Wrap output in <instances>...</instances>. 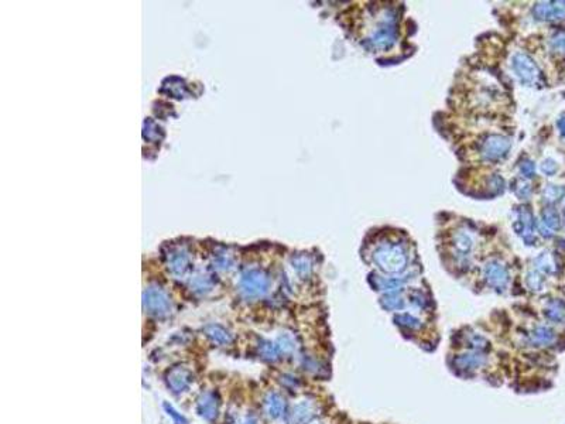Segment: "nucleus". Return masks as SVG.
Wrapping results in <instances>:
<instances>
[{
    "label": "nucleus",
    "instance_id": "nucleus-1",
    "mask_svg": "<svg viewBox=\"0 0 565 424\" xmlns=\"http://www.w3.org/2000/svg\"><path fill=\"white\" fill-rule=\"evenodd\" d=\"M376 265L384 273H400L406 269L407 256L399 245H383L375 252Z\"/></svg>",
    "mask_w": 565,
    "mask_h": 424
},
{
    "label": "nucleus",
    "instance_id": "nucleus-2",
    "mask_svg": "<svg viewBox=\"0 0 565 424\" xmlns=\"http://www.w3.org/2000/svg\"><path fill=\"white\" fill-rule=\"evenodd\" d=\"M513 66H514V71L521 78V81L533 84V82L539 80L540 69L534 64V61L526 54H517L513 58Z\"/></svg>",
    "mask_w": 565,
    "mask_h": 424
},
{
    "label": "nucleus",
    "instance_id": "nucleus-3",
    "mask_svg": "<svg viewBox=\"0 0 565 424\" xmlns=\"http://www.w3.org/2000/svg\"><path fill=\"white\" fill-rule=\"evenodd\" d=\"M483 276H485V280L487 281V285L492 286L495 289H498V290L505 289L507 283H509V272H507V269L502 263L496 262V260L489 262L485 266Z\"/></svg>",
    "mask_w": 565,
    "mask_h": 424
},
{
    "label": "nucleus",
    "instance_id": "nucleus-4",
    "mask_svg": "<svg viewBox=\"0 0 565 424\" xmlns=\"http://www.w3.org/2000/svg\"><path fill=\"white\" fill-rule=\"evenodd\" d=\"M486 364V357L485 354L478 351H468L465 354H461L456 358L453 359V365L458 371L472 372L482 368Z\"/></svg>",
    "mask_w": 565,
    "mask_h": 424
},
{
    "label": "nucleus",
    "instance_id": "nucleus-5",
    "mask_svg": "<svg viewBox=\"0 0 565 424\" xmlns=\"http://www.w3.org/2000/svg\"><path fill=\"white\" fill-rule=\"evenodd\" d=\"M316 406L311 400H302L290 411L289 424H308L312 418L315 417Z\"/></svg>",
    "mask_w": 565,
    "mask_h": 424
},
{
    "label": "nucleus",
    "instance_id": "nucleus-6",
    "mask_svg": "<svg viewBox=\"0 0 565 424\" xmlns=\"http://www.w3.org/2000/svg\"><path fill=\"white\" fill-rule=\"evenodd\" d=\"M534 14L540 20H559L565 16V2H547L534 7Z\"/></svg>",
    "mask_w": 565,
    "mask_h": 424
},
{
    "label": "nucleus",
    "instance_id": "nucleus-7",
    "mask_svg": "<svg viewBox=\"0 0 565 424\" xmlns=\"http://www.w3.org/2000/svg\"><path fill=\"white\" fill-rule=\"evenodd\" d=\"M191 380H192L191 372L183 368V366L172 368L167 375V383L171 387V391L175 392V393L184 392L190 386Z\"/></svg>",
    "mask_w": 565,
    "mask_h": 424
},
{
    "label": "nucleus",
    "instance_id": "nucleus-8",
    "mask_svg": "<svg viewBox=\"0 0 565 424\" xmlns=\"http://www.w3.org/2000/svg\"><path fill=\"white\" fill-rule=\"evenodd\" d=\"M198 413L205 418V420H214L218 416V409H219V402L218 396L212 392H205L198 399L197 404Z\"/></svg>",
    "mask_w": 565,
    "mask_h": 424
},
{
    "label": "nucleus",
    "instance_id": "nucleus-9",
    "mask_svg": "<svg viewBox=\"0 0 565 424\" xmlns=\"http://www.w3.org/2000/svg\"><path fill=\"white\" fill-rule=\"evenodd\" d=\"M145 304L149 311L153 312V314H157V315H164L168 312V308H170L167 297L163 293L156 292V290H151V292L147 293Z\"/></svg>",
    "mask_w": 565,
    "mask_h": 424
},
{
    "label": "nucleus",
    "instance_id": "nucleus-10",
    "mask_svg": "<svg viewBox=\"0 0 565 424\" xmlns=\"http://www.w3.org/2000/svg\"><path fill=\"white\" fill-rule=\"evenodd\" d=\"M528 339H530V344H532L533 346L543 348V346H550V345L554 344L555 339H557V335H555V332L552 331L550 327L539 325V327H536V328L530 332Z\"/></svg>",
    "mask_w": 565,
    "mask_h": 424
},
{
    "label": "nucleus",
    "instance_id": "nucleus-11",
    "mask_svg": "<svg viewBox=\"0 0 565 424\" xmlns=\"http://www.w3.org/2000/svg\"><path fill=\"white\" fill-rule=\"evenodd\" d=\"M509 147H510L509 140L503 139L500 136H492L487 139L483 146V154L487 159H499L500 156H503L509 150Z\"/></svg>",
    "mask_w": 565,
    "mask_h": 424
},
{
    "label": "nucleus",
    "instance_id": "nucleus-12",
    "mask_svg": "<svg viewBox=\"0 0 565 424\" xmlns=\"http://www.w3.org/2000/svg\"><path fill=\"white\" fill-rule=\"evenodd\" d=\"M264 410L267 413V416L271 418H278L281 417L282 413L286 410V402L284 399L278 395L271 392L269 393L266 399H264Z\"/></svg>",
    "mask_w": 565,
    "mask_h": 424
},
{
    "label": "nucleus",
    "instance_id": "nucleus-13",
    "mask_svg": "<svg viewBox=\"0 0 565 424\" xmlns=\"http://www.w3.org/2000/svg\"><path fill=\"white\" fill-rule=\"evenodd\" d=\"M266 286H267V281H266V278L263 276H260V274H250L249 277H246L243 280L242 287H243V292L248 296H250V297H257V296H260L266 290Z\"/></svg>",
    "mask_w": 565,
    "mask_h": 424
},
{
    "label": "nucleus",
    "instance_id": "nucleus-14",
    "mask_svg": "<svg viewBox=\"0 0 565 424\" xmlns=\"http://www.w3.org/2000/svg\"><path fill=\"white\" fill-rule=\"evenodd\" d=\"M546 317L555 323V324H564L565 323V303L561 300H554L546 308Z\"/></svg>",
    "mask_w": 565,
    "mask_h": 424
},
{
    "label": "nucleus",
    "instance_id": "nucleus-15",
    "mask_svg": "<svg viewBox=\"0 0 565 424\" xmlns=\"http://www.w3.org/2000/svg\"><path fill=\"white\" fill-rule=\"evenodd\" d=\"M205 331H206V335L218 345H228L232 341L229 332L222 328L221 325H209L206 327Z\"/></svg>",
    "mask_w": 565,
    "mask_h": 424
},
{
    "label": "nucleus",
    "instance_id": "nucleus-16",
    "mask_svg": "<svg viewBox=\"0 0 565 424\" xmlns=\"http://www.w3.org/2000/svg\"><path fill=\"white\" fill-rule=\"evenodd\" d=\"M274 344L277 345L278 351H280V354H282V355H291V354L297 349L296 338H294L291 334H287V332L281 334V335L277 338V341L274 342Z\"/></svg>",
    "mask_w": 565,
    "mask_h": 424
},
{
    "label": "nucleus",
    "instance_id": "nucleus-17",
    "mask_svg": "<svg viewBox=\"0 0 565 424\" xmlns=\"http://www.w3.org/2000/svg\"><path fill=\"white\" fill-rule=\"evenodd\" d=\"M467 342H468V346H469V349L471 351H478V352H483L487 351L489 348H490V344H489V341H487L483 335H480V334H476V332H472V334H469L467 337Z\"/></svg>",
    "mask_w": 565,
    "mask_h": 424
},
{
    "label": "nucleus",
    "instance_id": "nucleus-18",
    "mask_svg": "<svg viewBox=\"0 0 565 424\" xmlns=\"http://www.w3.org/2000/svg\"><path fill=\"white\" fill-rule=\"evenodd\" d=\"M381 305L386 308V310H401L404 307V301L403 298L399 296L397 292H392L384 294L380 300Z\"/></svg>",
    "mask_w": 565,
    "mask_h": 424
},
{
    "label": "nucleus",
    "instance_id": "nucleus-19",
    "mask_svg": "<svg viewBox=\"0 0 565 424\" xmlns=\"http://www.w3.org/2000/svg\"><path fill=\"white\" fill-rule=\"evenodd\" d=\"M395 321L397 323V325H400L406 330H410V331L418 330L421 327L420 320L415 318L414 315H411V314H399V315H396Z\"/></svg>",
    "mask_w": 565,
    "mask_h": 424
},
{
    "label": "nucleus",
    "instance_id": "nucleus-20",
    "mask_svg": "<svg viewBox=\"0 0 565 424\" xmlns=\"http://www.w3.org/2000/svg\"><path fill=\"white\" fill-rule=\"evenodd\" d=\"M259 352H260V355L266 361H270V362L277 361L278 355H280V351H278L277 345L273 344V342H269V341H264V342L259 345Z\"/></svg>",
    "mask_w": 565,
    "mask_h": 424
},
{
    "label": "nucleus",
    "instance_id": "nucleus-21",
    "mask_svg": "<svg viewBox=\"0 0 565 424\" xmlns=\"http://www.w3.org/2000/svg\"><path fill=\"white\" fill-rule=\"evenodd\" d=\"M536 267L539 269L540 272L543 273H547V274H552V273H555V269H557V266H555V263H554V260H552V258L550 256V255H547V253H543L540 258L536 259Z\"/></svg>",
    "mask_w": 565,
    "mask_h": 424
},
{
    "label": "nucleus",
    "instance_id": "nucleus-22",
    "mask_svg": "<svg viewBox=\"0 0 565 424\" xmlns=\"http://www.w3.org/2000/svg\"><path fill=\"white\" fill-rule=\"evenodd\" d=\"M565 195V188L564 187L558 186H548L544 191V198L548 202H555L558 201Z\"/></svg>",
    "mask_w": 565,
    "mask_h": 424
},
{
    "label": "nucleus",
    "instance_id": "nucleus-23",
    "mask_svg": "<svg viewBox=\"0 0 565 424\" xmlns=\"http://www.w3.org/2000/svg\"><path fill=\"white\" fill-rule=\"evenodd\" d=\"M543 222L548 229H557L559 226V218L558 214L554 211L552 208H548L543 214Z\"/></svg>",
    "mask_w": 565,
    "mask_h": 424
},
{
    "label": "nucleus",
    "instance_id": "nucleus-24",
    "mask_svg": "<svg viewBox=\"0 0 565 424\" xmlns=\"http://www.w3.org/2000/svg\"><path fill=\"white\" fill-rule=\"evenodd\" d=\"M527 285L534 292H540L544 286V278L541 277L537 272H532L527 276Z\"/></svg>",
    "mask_w": 565,
    "mask_h": 424
},
{
    "label": "nucleus",
    "instance_id": "nucleus-25",
    "mask_svg": "<svg viewBox=\"0 0 565 424\" xmlns=\"http://www.w3.org/2000/svg\"><path fill=\"white\" fill-rule=\"evenodd\" d=\"M164 409H165V411H167V414H168L170 417H172L174 423H175V424H187V420H185V417H183V416H181V414H180L177 410H174V407H172V406H170L168 403H164Z\"/></svg>",
    "mask_w": 565,
    "mask_h": 424
},
{
    "label": "nucleus",
    "instance_id": "nucleus-26",
    "mask_svg": "<svg viewBox=\"0 0 565 424\" xmlns=\"http://www.w3.org/2000/svg\"><path fill=\"white\" fill-rule=\"evenodd\" d=\"M551 44L557 51L565 54V33H561L558 34L557 37H554L551 41Z\"/></svg>",
    "mask_w": 565,
    "mask_h": 424
},
{
    "label": "nucleus",
    "instance_id": "nucleus-27",
    "mask_svg": "<svg viewBox=\"0 0 565 424\" xmlns=\"http://www.w3.org/2000/svg\"><path fill=\"white\" fill-rule=\"evenodd\" d=\"M557 168H558V166H557V163L554 161V160L548 159L546 160L543 164H541V170H543V172H546V174H548V175H551V174H554V172L557 171Z\"/></svg>",
    "mask_w": 565,
    "mask_h": 424
},
{
    "label": "nucleus",
    "instance_id": "nucleus-28",
    "mask_svg": "<svg viewBox=\"0 0 565 424\" xmlns=\"http://www.w3.org/2000/svg\"><path fill=\"white\" fill-rule=\"evenodd\" d=\"M413 303H414L418 308H424L426 307V304H427V298L424 297L421 293H414L413 294V300H411Z\"/></svg>",
    "mask_w": 565,
    "mask_h": 424
},
{
    "label": "nucleus",
    "instance_id": "nucleus-29",
    "mask_svg": "<svg viewBox=\"0 0 565 424\" xmlns=\"http://www.w3.org/2000/svg\"><path fill=\"white\" fill-rule=\"evenodd\" d=\"M521 171L524 172L526 177H532L533 174H534V164L533 163H526L524 166L521 167Z\"/></svg>",
    "mask_w": 565,
    "mask_h": 424
},
{
    "label": "nucleus",
    "instance_id": "nucleus-30",
    "mask_svg": "<svg viewBox=\"0 0 565 424\" xmlns=\"http://www.w3.org/2000/svg\"><path fill=\"white\" fill-rule=\"evenodd\" d=\"M242 424H259V421H257V418L255 416H248V417H244Z\"/></svg>",
    "mask_w": 565,
    "mask_h": 424
},
{
    "label": "nucleus",
    "instance_id": "nucleus-31",
    "mask_svg": "<svg viewBox=\"0 0 565 424\" xmlns=\"http://www.w3.org/2000/svg\"><path fill=\"white\" fill-rule=\"evenodd\" d=\"M558 126H559V130H561V133L565 136V116H562L561 119L558 120Z\"/></svg>",
    "mask_w": 565,
    "mask_h": 424
}]
</instances>
